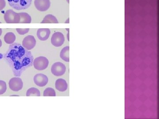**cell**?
I'll return each mask as SVG.
<instances>
[{"label": "cell", "mask_w": 159, "mask_h": 119, "mask_svg": "<svg viewBox=\"0 0 159 119\" xmlns=\"http://www.w3.org/2000/svg\"><path fill=\"white\" fill-rule=\"evenodd\" d=\"M51 73L56 77H60L65 74L66 71V66L60 62L55 63L51 68Z\"/></svg>", "instance_id": "5b68a950"}, {"label": "cell", "mask_w": 159, "mask_h": 119, "mask_svg": "<svg viewBox=\"0 0 159 119\" xmlns=\"http://www.w3.org/2000/svg\"><path fill=\"white\" fill-rule=\"evenodd\" d=\"M6 6V2L5 0H0V11L4 9Z\"/></svg>", "instance_id": "44dd1931"}, {"label": "cell", "mask_w": 159, "mask_h": 119, "mask_svg": "<svg viewBox=\"0 0 159 119\" xmlns=\"http://www.w3.org/2000/svg\"><path fill=\"white\" fill-rule=\"evenodd\" d=\"M4 19L7 24H19L20 21V16L19 13L9 9L5 12Z\"/></svg>", "instance_id": "3957f363"}, {"label": "cell", "mask_w": 159, "mask_h": 119, "mask_svg": "<svg viewBox=\"0 0 159 119\" xmlns=\"http://www.w3.org/2000/svg\"><path fill=\"white\" fill-rule=\"evenodd\" d=\"M36 45V40L34 36L29 35L23 40L22 46L28 51L32 50Z\"/></svg>", "instance_id": "9c48e42d"}, {"label": "cell", "mask_w": 159, "mask_h": 119, "mask_svg": "<svg viewBox=\"0 0 159 119\" xmlns=\"http://www.w3.org/2000/svg\"><path fill=\"white\" fill-rule=\"evenodd\" d=\"M43 96H56V92L54 89L48 87L44 91Z\"/></svg>", "instance_id": "ac0fdd59"}, {"label": "cell", "mask_w": 159, "mask_h": 119, "mask_svg": "<svg viewBox=\"0 0 159 119\" xmlns=\"http://www.w3.org/2000/svg\"><path fill=\"white\" fill-rule=\"evenodd\" d=\"M16 35L12 32H8L6 33L4 37L5 42L8 44H11L14 42L16 40Z\"/></svg>", "instance_id": "2e32d148"}, {"label": "cell", "mask_w": 159, "mask_h": 119, "mask_svg": "<svg viewBox=\"0 0 159 119\" xmlns=\"http://www.w3.org/2000/svg\"><path fill=\"white\" fill-rule=\"evenodd\" d=\"M9 86L10 89L13 91L17 92L23 88V82L22 79L18 77L11 78L9 82Z\"/></svg>", "instance_id": "52a82bcc"}, {"label": "cell", "mask_w": 159, "mask_h": 119, "mask_svg": "<svg viewBox=\"0 0 159 119\" xmlns=\"http://www.w3.org/2000/svg\"><path fill=\"white\" fill-rule=\"evenodd\" d=\"M7 57L11 59L13 67L17 71H23L31 66L33 59L31 52L17 43L10 46Z\"/></svg>", "instance_id": "6da1fadb"}, {"label": "cell", "mask_w": 159, "mask_h": 119, "mask_svg": "<svg viewBox=\"0 0 159 119\" xmlns=\"http://www.w3.org/2000/svg\"><path fill=\"white\" fill-rule=\"evenodd\" d=\"M29 29H16V30L18 33L20 35H24V34H27L29 31Z\"/></svg>", "instance_id": "ffe728a7"}, {"label": "cell", "mask_w": 159, "mask_h": 119, "mask_svg": "<svg viewBox=\"0 0 159 119\" xmlns=\"http://www.w3.org/2000/svg\"><path fill=\"white\" fill-rule=\"evenodd\" d=\"M48 60L44 57H39L34 60L33 65L34 68L39 71L45 69L48 66Z\"/></svg>", "instance_id": "277c9868"}, {"label": "cell", "mask_w": 159, "mask_h": 119, "mask_svg": "<svg viewBox=\"0 0 159 119\" xmlns=\"http://www.w3.org/2000/svg\"><path fill=\"white\" fill-rule=\"evenodd\" d=\"M34 6L39 11H45L48 10L51 6L50 0H34Z\"/></svg>", "instance_id": "ba28073f"}, {"label": "cell", "mask_w": 159, "mask_h": 119, "mask_svg": "<svg viewBox=\"0 0 159 119\" xmlns=\"http://www.w3.org/2000/svg\"><path fill=\"white\" fill-rule=\"evenodd\" d=\"M9 6L17 10L28 9L31 5L32 0H7Z\"/></svg>", "instance_id": "7a4b0ae2"}, {"label": "cell", "mask_w": 159, "mask_h": 119, "mask_svg": "<svg viewBox=\"0 0 159 119\" xmlns=\"http://www.w3.org/2000/svg\"><path fill=\"white\" fill-rule=\"evenodd\" d=\"M55 87L56 89L60 92H64L68 88V84L65 79H59L55 82Z\"/></svg>", "instance_id": "7c38bea8"}, {"label": "cell", "mask_w": 159, "mask_h": 119, "mask_svg": "<svg viewBox=\"0 0 159 119\" xmlns=\"http://www.w3.org/2000/svg\"><path fill=\"white\" fill-rule=\"evenodd\" d=\"M0 23H1V22H0Z\"/></svg>", "instance_id": "cb8c5ba5"}, {"label": "cell", "mask_w": 159, "mask_h": 119, "mask_svg": "<svg viewBox=\"0 0 159 119\" xmlns=\"http://www.w3.org/2000/svg\"><path fill=\"white\" fill-rule=\"evenodd\" d=\"M60 56L63 60L66 62L70 61V47L69 46L65 47L62 49L61 51Z\"/></svg>", "instance_id": "4fadbf2b"}, {"label": "cell", "mask_w": 159, "mask_h": 119, "mask_svg": "<svg viewBox=\"0 0 159 119\" xmlns=\"http://www.w3.org/2000/svg\"><path fill=\"white\" fill-rule=\"evenodd\" d=\"M7 90L6 82L2 80H0V95H3L6 92Z\"/></svg>", "instance_id": "d6986e66"}, {"label": "cell", "mask_w": 159, "mask_h": 119, "mask_svg": "<svg viewBox=\"0 0 159 119\" xmlns=\"http://www.w3.org/2000/svg\"><path fill=\"white\" fill-rule=\"evenodd\" d=\"M2 29H0V36H1V35H2Z\"/></svg>", "instance_id": "603a6c76"}, {"label": "cell", "mask_w": 159, "mask_h": 119, "mask_svg": "<svg viewBox=\"0 0 159 119\" xmlns=\"http://www.w3.org/2000/svg\"><path fill=\"white\" fill-rule=\"evenodd\" d=\"M41 24H58V21L54 15L48 14L44 18Z\"/></svg>", "instance_id": "9a60e30c"}, {"label": "cell", "mask_w": 159, "mask_h": 119, "mask_svg": "<svg viewBox=\"0 0 159 119\" xmlns=\"http://www.w3.org/2000/svg\"><path fill=\"white\" fill-rule=\"evenodd\" d=\"M27 96H40V92L38 89L32 87L28 90L26 93Z\"/></svg>", "instance_id": "e0dca14e"}, {"label": "cell", "mask_w": 159, "mask_h": 119, "mask_svg": "<svg viewBox=\"0 0 159 119\" xmlns=\"http://www.w3.org/2000/svg\"><path fill=\"white\" fill-rule=\"evenodd\" d=\"M2 46V41L1 40V39H0V48L1 47V46Z\"/></svg>", "instance_id": "7402d4cb"}, {"label": "cell", "mask_w": 159, "mask_h": 119, "mask_svg": "<svg viewBox=\"0 0 159 119\" xmlns=\"http://www.w3.org/2000/svg\"><path fill=\"white\" fill-rule=\"evenodd\" d=\"M35 84L40 87L45 86L48 82V77L43 74H36L34 77Z\"/></svg>", "instance_id": "30bf717a"}, {"label": "cell", "mask_w": 159, "mask_h": 119, "mask_svg": "<svg viewBox=\"0 0 159 119\" xmlns=\"http://www.w3.org/2000/svg\"><path fill=\"white\" fill-rule=\"evenodd\" d=\"M65 36L62 33L56 32L53 34L51 38V42L55 47H60L63 44Z\"/></svg>", "instance_id": "8992f818"}, {"label": "cell", "mask_w": 159, "mask_h": 119, "mask_svg": "<svg viewBox=\"0 0 159 119\" xmlns=\"http://www.w3.org/2000/svg\"><path fill=\"white\" fill-rule=\"evenodd\" d=\"M20 16V24H30L31 21V16L26 12H20L19 13Z\"/></svg>", "instance_id": "5bb4252c"}, {"label": "cell", "mask_w": 159, "mask_h": 119, "mask_svg": "<svg viewBox=\"0 0 159 119\" xmlns=\"http://www.w3.org/2000/svg\"><path fill=\"white\" fill-rule=\"evenodd\" d=\"M50 34L51 30L48 29H40L37 31V37L40 40H47L48 39Z\"/></svg>", "instance_id": "8fae6325"}]
</instances>
